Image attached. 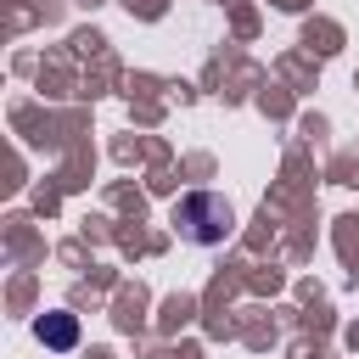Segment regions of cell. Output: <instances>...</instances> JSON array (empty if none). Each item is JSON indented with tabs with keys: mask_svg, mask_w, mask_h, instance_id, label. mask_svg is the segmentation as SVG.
<instances>
[{
	"mask_svg": "<svg viewBox=\"0 0 359 359\" xmlns=\"http://www.w3.org/2000/svg\"><path fill=\"white\" fill-rule=\"evenodd\" d=\"M39 342L73 348V342H79V320H73V314H45V320H39Z\"/></svg>",
	"mask_w": 359,
	"mask_h": 359,
	"instance_id": "obj_2",
	"label": "cell"
},
{
	"mask_svg": "<svg viewBox=\"0 0 359 359\" xmlns=\"http://www.w3.org/2000/svg\"><path fill=\"white\" fill-rule=\"evenodd\" d=\"M174 224H180V236H185V241L213 247V241H224V236H230L236 213H230V202H224L219 191H191V196H180V202H174Z\"/></svg>",
	"mask_w": 359,
	"mask_h": 359,
	"instance_id": "obj_1",
	"label": "cell"
}]
</instances>
